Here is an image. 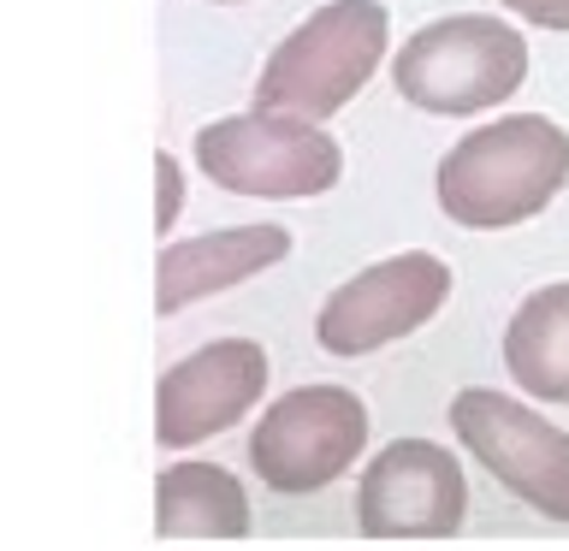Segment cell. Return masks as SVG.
<instances>
[{
    "label": "cell",
    "instance_id": "cell-1",
    "mask_svg": "<svg viewBox=\"0 0 569 551\" xmlns=\"http://www.w3.org/2000/svg\"><path fill=\"white\" fill-rule=\"evenodd\" d=\"M569 184V131L546 113H510L469 131L439 160V208L469 231L533 220Z\"/></svg>",
    "mask_w": 569,
    "mask_h": 551
},
{
    "label": "cell",
    "instance_id": "cell-2",
    "mask_svg": "<svg viewBox=\"0 0 569 551\" xmlns=\"http://www.w3.org/2000/svg\"><path fill=\"white\" fill-rule=\"evenodd\" d=\"M386 30L391 18L380 0H327L267 53L256 78V113H284L309 124L332 119L380 71Z\"/></svg>",
    "mask_w": 569,
    "mask_h": 551
},
{
    "label": "cell",
    "instance_id": "cell-3",
    "mask_svg": "<svg viewBox=\"0 0 569 551\" xmlns=\"http://www.w3.org/2000/svg\"><path fill=\"white\" fill-rule=\"evenodd\" d=\"M528 78V42L492 12H451L416 30L391 60V83L409 107L462 119L510 101Z\"/></svg>",
    "mask_w": 569,
    "mask_h": 551
},
{
    "label": "cell",
    "instance_id": "cell-4",
    "mask_svg": "<svg viewBox=\"0 0 569 551\" xmlns=\"http://www.w3.org/2000/svg\"><path fill=\"white\" fill-rule=\"evenodd\" d=\"M196 167L231 196H327L345 178V149L332 131L284 113H231L202 124Z\"/></svg>",
    "mask_w": 569,
    "mask_h": 551
},
{
    "label": "cell",
    "instance_id": "cell-5",
    "mask_svg": "<svg viewBox=\"0 0 569 551\" xmlns=\"http://www.w3.org/2000/svg\"><path fill=\"white\" fill-rule=\"evenodd\" d=\"M451 427L480 469L498 487H510L522 504H533L551 522H569V433L551 427L540 409H522V398L492 385H469L451 403Z\"/></svg>",
    "mask_w": 569,
    "mask_h": 551
},
{
    "label": "cell",
    "instance_id": "cell-6",
    "mask_svg": "<svg viewBox=\"0 0 569 551\" xmlns=\"http://www.w3.org/2000/svg\"><path fill=\"white\" fill-rule=\"evenodd\" d=\"M368 451V409L345 385H297L249 433V462L273 492H320Z\"/></svg>",
    "mask_w": 569,
    "mask_h": 551
},
{
    "label": "cell",
    "instance_id": "cell-7",
    "mask_svg": "<svg viewBox=\"0 0 569 551\" xmlns=\"http://www.w3.org/2000/svg\"><path fill=\"white\" fill-rule=\"evenodd\" d=\"M469 515L462 462L433 439H391L368 457L356 487V522L368 540H451Z\"/></svg>",
    "mask_w": 569,
    "mask_h": 551
},
{
    "label": "cell",
    "instance_id": "cell-8",
    "mask_svg": "<svg viewBox=\"0 0 569 551\" xmlns=\"http://www.w3.org/2000/svg\"><path fill=\"white\" fill-rule=\"evenodd\" d=\"M451 297V267L427 249H403L380 267H362L356 279H345L338 291L320 302V320H315V338L320 350L356 355L380 350V344H398L416 327L439 314V302Z\"/></svg>",
    "mask_w": 569,
    "mask_h": 551
},
{
    "label": "cell",
    "instance_id": "cell-9",
    "mask_svg": "<svg viewBox=\"0 0 569 551\" xmlns=\"http://www.w3.org/2000/svg\"><path fill=\"white\" fill-rule=\"evenodd\" d=\"M267 391V350L256 338H213L172 362L154 385V439L167 451H190L226 427H238L243 409H256Z\"/></svg>",
    "mask_w": 569,
    "mask_h": 551
},
{
    "label": "cell",
    "instance_id": "cell-10",
    "mask_svg": "<svg viewBox=\"0 0 569 551\" xmlns=\"http://www.w3.org/2000/svg\"><path fill=\"white\" fill-rule=\"evenodd\" d=\"M284 256H291V231L284 226H220L190 243H167L154 261V309L178 314L213 291H231V284L279 267Z\"/></svg>",
    "mask_w": 569,
    "mask_h": 551
},
{
    "label": "cell",
    "instance_id": "cell-11",
    "mask_svg": "<svg viewBox=\"0 0 569 551\" xmlns=\"http://www.w3.org/2000/svg\"><path fill=\"white\" fill-rule=\"evenodd\" d=\"M154 528L160 540H243L249 498L220 462H167L154 480Z\"/></svg>",
    "mask_w": 569,
    "mask_h": 551
},
{
    "label": "cell",
    "instance_id": "cell-12",
    "mask_svg": "<svg viewBox=\"0 0 569 551\" xmlns=\"http://www.w3.org/2000/svg\"><path fill=\"white\" fill-rule=\"evenodd\" d=\"M510 380L540 403H569V279L540 284L505 327Z\"/></svg>",
    "mask_w": 569,
    "mask_h": 551
},
{
    "label": "cell",
    "instance_id": "cell-13",
    "mask_svg": "<svg viewBox=\"0 0 569 551\" xmlns=\"http://www.w3.org/2000/svg\"><path fill=\"white\" fill-rule=\"evenodd\" d=\"M178 208H184V172H178V160L160 149V154H154V226L172 231Z\"/></svg>",
    "mask_w": 569,
    "mask_h": 551
},
{
    "label": "cell",
    "instance_id": "cell-14",
    "mask_svg": "<svg viewBox=\"0 0 569 551\" xmlns=\"http://www.w3.org/2000/svg\"><path fill=\"white\" fill-rule=\"evenodd\" d=\"M510 12H522L540 30H569V0H505Z\"/></svg>",
    "mask_w": 569,
    "mask_h": 551
}]
</instances>
